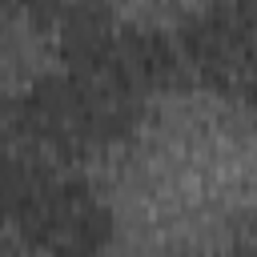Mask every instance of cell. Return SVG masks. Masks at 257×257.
Listing matches in <instances>:
<instances>
[{"instance_id":"7a4b0ae2","label":"cell","mask_w":257,"mask_h":257,"mask_svg":"<svg viewBox=\"0 0 257 257\" xmlns=\"http://www.w3.org/2000/svg\"><path fill=\"white\" fill-rule=\"evenodd\" d=\"M169 36V60L177 80H193L221 96L245 100L253 88V36H257V4L229 0L205 4L185 16Z\"/></svg>"},{"instance_id":"6da1fadb","label":"cell","mask_w":257,"mask_h":257,"mask_svg":"<svg viewBox=\"0 0 257 257\" xmlns=\"http://www.w3.org/2000/svg\"><path fill=\"white\" fill-rule=\"evenodd\" d=\"M88 165L0 96V217L40 257H108L116 213Z\"/></svg>"},{"instance_id":"277c9868","label":"cell","mask_w":257,"mask_h":257,"mask_svg":"<svg viewBox=\"0 0 257 257\" xmlns=\"http://www.w3.org/2000/svg\"><path fill=\"white\" fill-rule=\"evenodd\" d=\"M225 257H249V249H229Z\"/></svg>"},{"instance_id":"5b68a950","label":"cell","mask_w":257,"mask_h":257,"mask_svg":"<svg viewBox=\"0 0 257 257\" xmlns=\"http://www.w3.org/2000/svg\"><path fill=\"white\" fill-rule=\"evenodd\" d=\"M0 20H4V12H0Z\"/></svg>"},{"instance_id":"3957f363","label":"cell","mask_w":257,"mask_h":257,"mask_svg":"<svg viewBox=\"0 0 257 257\" xmlns=\"http://www.w3.org/2000/svg\"><path fill=\"white\" fill-rule=\"evenodd\" d=\"M0 257H16V253H12V245H8L4 237H0Z\"/></svg>"}]
</instances>
